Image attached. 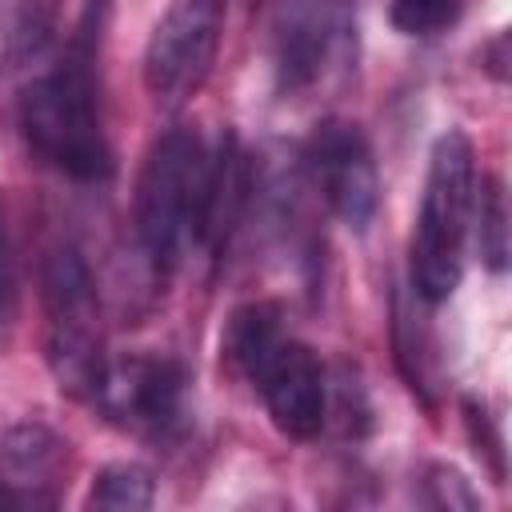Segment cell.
Instances as JSON below:
<instances>
[{
	"instance_id": "obj_6",
	"label": "cell",
	"mask_w": 512,
	"mask_h": 512,
	"mask_svg": "<svg viewBox=\"0 0 512 512\" xmlns=\"http://www.w3.org/2000/svg\"><path fill=\"white\" fill-rule=\"evenodd\" d=\"M228 0H172L144 48V88L160 112H180L212 76Z\"/></svg>"
},
{
	"instance_id": "obj_8",
	"label": "cell",
	"mask_w": 512,
	"mask_h": 512,
	"mask_svg": "<svg viewBox=\"0 0 512 512\" xmlns=\"http://www.w3.org/2000/svg\"><path fill=\"white\" fill-rule=\"evenodd\" d=\"M100 412L136 436H176L188 416V372L168 352H136L108 360L92 392Z\"/></svg>"
},
{
	"instance_id": "obj_7",
	"label": "cell",
	"mask_w": 512,
	"mask_h": 512,
	"mask_svg": "<svg viewBox=\"0 0 512 512\" xmlns=\"http://www.w3.org/2000/svg\"><path fill=\"white\" fill-rule=\"evenodd\" d=\"M356 52L352 0H280L272 12V72L284 96L312 92Z\"/></svg>"
},
{
	"instance_id": "obj_13",
	"label": "cell",
	"mask_w": 512,
	"mask_h": 512,
	"mask_svg": "<svg viewBox=\"0 0 512 512\" xmlns=\"http://www.w3.org/2000/svg\"><path fill=\"white\" fill-rule=\"evenodd\" d=\"M156 500V484L152 472L140 464H108L96 472L92 488H88V508H104V512H144Z\"/></svg>"
},
{
	"instance_id": "obj_17",
	"label": "cell",
	"mask_w": 512,
	"mask_h": 512,
	"mask_svg": "<svg viewBox=\"0 0 512 512\" xmlns=\"http://www.w3.org/2000/svg\"><path fill=\"white\" fill-rule=\"evenodd\" d=\"M464 416H468V432H472V440L480 444L476 452H484V456L492 460V472L504 476V452H500V436H496V428H492V416H488L476 400L464 404Z\"/></svg>"
},
{
	"instance_id": "obj_5",
	"label": "cell",
	"mask_w": 512,
	"mask_h": 512,
	"mask_svg": "<svg viewBox=\"0 0 512 512\" xmlns=\"http://www.w3.org/2000/svg\"><path fill=\"white\" fill-rule=\"evenodd\" d=\"M44 348L56 384L68 396L92 400L104 356V324H100V296L88 260L80 248L60 244L44 264Z\"/></svg>"
},
{
	"instance_id": "obj_10",
	"label": "cell",
	"mask_w": 512,
	"mask_h": 512,
	"mask_svg": "<svg viewBox=\"0 0 512 512\" xmlns=\"http://www.w3.org/2000/svg\"><path fill=\"white\" fill-rule=\"evenodd\" d=\"M68 476V444L44 424H16L0 436V508H52Z\"/></svg>"
},
{
	"instance_id": "obj_9",
	"label": "cell",
	"mask_w": 512,
	"mask_h": 512,
	"mask_svg": "<svg viewBox=\"0 0 512 512\" xmlns=\"http://www.w3.org/2000/svg\"><path fill=\"white\" fill-rule=\"evenodd\" d=\"M304 168L324 204L356 232L368 228L380 200V176L364 132L352 120H324L304 144Z\"/></svg>"
},
{
	"instance_id": "obj_4",
	"label": "cell",
	"mask_w": 512,
	"mask_h": 512,
	"mask_svg": "<svg viewBox=\"0 0 512 512\" xmlns=\"http://www.w3.org/2000/svg\"><path fill=\"white\" fill-rule=\"evenodd\" d=\"M476 212V152L464 132H444L432 144V164L412 232V288L420 300L440 304L464 276V248Z\"/></svg>"
},
{
	"instance_id": "obj_15",
	"label": "cell",
	"mask_w": 512,
	"mask_h": 512,
	"mask_svg": "<svg viewBox=\"0 0 512 512\" xmlns=\"http://www.w3.org/2000/svg\"><path fill=\"white\" fill-rule=\"evenodd\" d=\"M464 12V0H392V24L404 36L448 32Z\"/></svg>"
},
{
	"instance_id": "obj_14",
	"label": "cell",
	"mask_w": 512,
	"mask_h": 512,
	"mask_svg": "<svg viewBox=\"0 0 512 512\" xmlns=\"http://www.w3.org/2000/svg\"><path fill=\"white\" fill-rule=\"evenodd\" d=\"M472 228H476V244H480L484 264L492 272H504L508 268V200H504V184L496 176H484L476 184Z\"/></svg>"
},
{
	"instance_id": "obj_2",
	"label": "cell",
	"mask_w": 512,
	"mask_h": 512,
	"mask_svg": "<svg viewBox=\"0 0 512 512\" xmlns=\"http://www.w3.org/2000/svg\"><path fill=\"white\" fill-rule=\"evenodd\" d=\"M224 352L232 368L260 392L272 424L284 436H320L328 420V380L316 352L284 332V316L276 304L256 300L236 308L224 328Z\"/></svg>"
},
{
	"instance_id": "obj_12",
	"label": "cell",
	"mask_w": 512,
	"mask_h": 512,
	"mask_svg": "<svg viewBox=\"0 0 512 512\" xmlns=\"http://www.w3.org/2000/svg\"><path fill=\"white\" fill-rule=\"evenodd\" d=\"M60 0H0V56L8 68L40 60L56 32Z\"/></svg>"
},
{
	"instance_id": "obj_18",
	"label": "cell",
	"mask_w": 512,
	"mask_h": 512,
	"mask_svg": "<svg viewBox=\"0 0 512 512\" xmlns=\"http://www.w3.org/2000/svg\"><path fill=\"white\" fill-rule=\"evenodd\" d=\"M8 288H12V272H8V232H4V212H0V324L8 312Z\"/></svg>"
},
{
	"instance_id": "obj_11",
	"label": "cell",
	"mask_w": 512,
	"mask_h": 512,
	"mask_svg": "<svg viewBox=\"0 0 512 512\" xmlns=\"http://www.w3.org/2000/svg\"><path fill=\"white\" fill-rule=\"evenodd\" d=\"M252 192V168H248V152L240 148L236 132H224L216 152H212V180H208V208H204V232L200 244L220 256L228 248V236L236 232L244 204Z\"/></svg>"
},
{
	"instance_id": "obj_3",
	"label": "cell",
	"mask_w": 512,
	"mask_h": 512,
	"mask_svg": "<svg viewBox=\"0 0 512 512\" xmlns=\"http://www.w3.org/2000/svg\"><path fill=\"white\" fill-rule=\"evenodd\" d=\"M212 180V152L192 128L164 132L140 168L136 180V248L152 272H172L204 232Z\"/></svg>"
},
{
	"instance_id": "obj_1",
	"label": "cell",
	"mask_w": 512,
	"mask_h": 512,
	"mask_svg": "<svg viewBox=\"0 0 512 512\" xmlns=\"http://www.w3.org/2000/svg\"><path fill=\"white\" fill-rule=\"evenodd\" d=\"M104 16L108 0H92L64 52L48 68H40L16 100V124L24 144L72 180H104L112 172L96 80Z\"/></svg>"
},
{
	"instance_id": "obj_16",
	"label": "cell",
	"mask_w": 512,
	"mask_h": 512,
	"mask_svg": "<svg viewBox=\"0 0 512 512\" xmlns=\"http://www.w3.org/2000/svg\"><path fill=\"white\" fill-rule=\"evenodd\" d=\"M428 504H436V508H476V496H472V488H468V480L460 476V472H452V468H444V464H436V468H428Z\"/></svg>"
}]
</instances>
